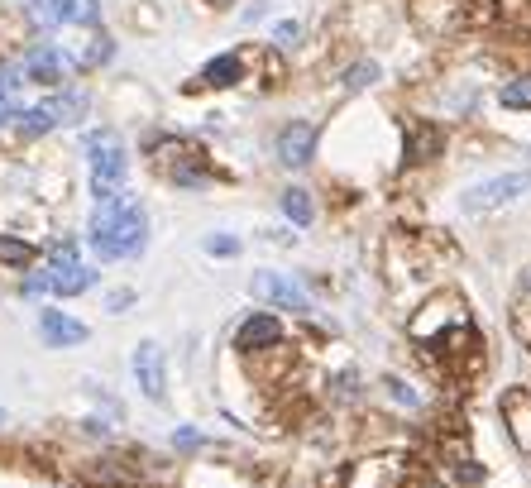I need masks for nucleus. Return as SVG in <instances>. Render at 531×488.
Instances as JSON below:
<instances>
[{"mask_svg":"<svg viewBox=\"0 0 531 488\" xmlns=\"http://www.w3.org/2000/svg\"><path fill=\"white\" fill-rule=\"evenodd\" d=\"M87 249L101 264H125L149 249V211L139 201L125 206H91L87 216Z\"/></svg>","mask_w":531,"mask_h":488,"instance_id":"1","label":"nucleus"},{"mask_svg":"<svg viewBox=\"0 0 531 488\" xmlns=\"http://www.w3.org/2000/svg\"><path fill=\"white\" fill-rule=\"evenodd\" d=\"M144 154L154 163V173L163 182H173L177 192H206L216 182V163L206 158L197 139H182V134H154L144 144Z\"/></svg>","mask_w":531,"mask_h":488,"instance_id":"2","label":"nucleus"},{"mask_svg":"<svg viewBox=\"0 0 531 488\" xmlns=\"http://www.w3.org/2000/svg\"><path fill=\"white\" fill-rule=\"evenodd\" d=\"M412 460L402 450H369V455H354L350 465L340 469V488H412Z\"/></svg>","mask_w":531,"mask_h":488,"instance_id":"3","label":"nucleus"},{"mask_svg":"<svg viewBox=\"0 0 531 488\" xmlns=\"http://www.w3.org/2000/svg\"><path fill=\"white\" fill-rule=\"evenodd\" d=\"M249 292L268 302V311H288L292 321H311L316 316V297H311L302 273H278V268H254Z\"/></svg>","mask_w":531,"mask_h":488,"instance_id":"4","label":"nucleus"},{"mask_svg":"<svg viewBox=\"0 0 531 488\" xmlns=\"http://www.w3.org/2000/svg\"><path fill=\"white\" fill-rule=\"evenodd\" d=\"M531 192V168H512V173H498V178H484L460 192V211L465 216H488V211H503L512 201H522Z\"/></svg>","mask_w":531,"mask_h":488,"instance_id":"5","label":"nucleus"},{"mask_svg":"<svg viewBox=\"0 0 531 488\" xmlns=\"http://www.w3.org/2000/svg\"><path fill=\"white\" fill-rule=\"evenodd\" d=\"M278 345H288V321L278 311H244L230 331V350L240 359H259Z\"/></svg>","mask_w":531,"mask_h":488,"instance_id":"6","label":"nucleus"},{"mask_svg":"<svg viewBox=\"0 0 531 488\" xmlns=\"http://www.w3.org/2000/svg\"><path fill=\"white\" fill-rule=\"evenodd\" d=\"M82 149H87V182H111V187L130 182V149L115 130H91Z\"/></svg>","mask_w":531,"mask_h":488,"instance_id":"7","label":"nucleus"},{"mask_svg":"<svg viewBox=\"0 0 531 488\" xmlns=\"http://www.w3.org/2000/svg\"><path fill=\"white\" fill-rule=\"evenodd\" d=\"M130 378L154 407H163L168 402V350L158 340H139L130 350Z\"/></svg>","mask_w":531,"mask_h":488,"instance_id":"8","label":"nucleus"},{"mask_svg":"<svg viewBox=\"0 0 531 488\" xmlns=\"http://www.w3.org/2000/svg\"><path fill=\"white\" fill-rule=\"evenodd\" d=\"M20 72H24V82H34V87L58 91V87H67V72H77V63L58 44H29L20 58Z\"/></svg>","mask_w":531,"mask_h":488,"instance_id":"9","label":"nucleus"},{"mask_svg":"<svg viewBox=\"0 0 531 488\" xmlns=\"http://www.w3.org/2000/svg\"><path fill=\"white\" fill-rule=\"evenodd\" d=\"M431 479H441L445 488H479L484 484V465L469 455V445L460 436H445L441 450H436V465H431Z\"/></svg>","mask_w":531,"mask_h":488,"instance_id":"10","label":"nucleus"},{"mask_svg":"<svg viewBox=\"0 0 531 488\" xmlns=\"http://www.w3.org/2000/svg\"><path fill=\"white\" fill-rule=\"evenodd\" d=\"M316 149H321L316 120H283L278 134H273V158H278L283 168H307V163H316Z\"/></svg>","mask_w":531,"mask_h":488,"instance_id":"11","label":"nucleus"},{"mask_svg":"<svg viewBox=\"0 0 531 488\" xmlns=\"http://www.w3.org/2000/svg\"><path fill=\"white\" fill-rule=\"evenodd\" d=\"M445 154V125L441 120H402V163L407 168H431Z\"/></svg>","mask_w":531,"mask_h":488,"instance_id":"12","label":"nucleus"},{"mask_svg":"<svg viewBox=\"0 0 531 488\" xmlns=\"http://www.w3.org/2000/svg\"><path fill=\"white\" fill-rule=\"evenodd\" d=\"M39 340H44L48 350H77V345H87L91 340V326L82 316H72L63 307H39Z\"/></svg>","mask_w":531,"mask_h":488,"instance_id":"13","label":"nucleus"},{"mask_svg":"<svg viewBox=\"0 0 531 488\" xmlns=\"http://www.w3.org/2000/svg\"><path fill=\"white\" fill-rule=\"evenodd\" d=\"M48 268V297L53 302H72V297H82L101 283V268L87 264V259H77V264H44Z\"/></svg>","mask_w":531,"mask_h":488,"instance_id":"14","label":"nucleus"},{"mask_svg":"<svg viewBox=\"0 0 531 488\" xmlns=\"http://www.w3.org/2000/svg\"><path fill=\"white\" fill-rule=\"evenodd\" d=\"M244 77H249V58H244V53H216V58L187 82V91H230V87H240Z\"/></svg>","mask_w":531,"mask_h":488,"instance_id":"15","label":"nucleus"},{"mask_svg":"<svg viewBox=\"0 0 531 488\" xmlns=\"http://www.w3.org/2000/svg\"><path fill=\"white\" fill-rule=\"evenodd\" d=\"M469 5L474 0H412V15L426 34H450L469 20Z\"/></svg>","mask_w":531,"mask_h":488,"instance_id":"16","label":"nucleus"},{"mask_svg":"<svg viewBox=\"0 0 531 488\" xmlns=\"http://www.w3.org/2000/svg\"><path fill=\"white\" fill-rule=\"evenodd\" d=\"M48 111V120H53V130H72V125H82L91 111V96L82 87H58V91H48L44 101H39Z\"/></svg>","mask_w":531,"mask_h":488,"instance_id":"17","label":"nucleus"},{"mask_svg":"<svg viewBox=\"0 0 531 488\" xmlns=\"http://www.w3.org/2000/svg\"><path fill=\"white\" fill-rule=\"evenodd\" d=\"M278 211H283V221H288L292 230H311V225H316V216H321L316 192H311V187H302V182H288V187L278 192Z\"/></svg>","mask_w":531,"mask_h":488,"instance_id":"18","label":"nucleus"},{"mask_svg":"<svg viewBox=\"0 0 531 488\" xmlns=\"http://www.w3.org/2000/svg\"><path fill=\"white\" fill-rule=\"evenodd\" d=\"M53 24H72V29H96L101 24V0H48Z\"/></svg>","mask_w":531,"mask_h":488,"instance_id":"19","label":"nucleus"},{"mask_svg":"<svg viewBox=\"0 0 531 488\" xmlns=\"http://www.w3.org/2000/svg\"><path fill=\"white\" fill-rule=\"evenodd\" d=\"M503 422H508L512 441L531 455V393H508L503 398Z\"/></svg>","mask_w":531,"mask_h":488,"instance_id":"20","label":"nucleus"},{"mask_svg":"<svg viewBox=\"0 0 531 488\" xmlns=\"http://www.w3.org/2000/svg\"><path fill=\"white\" fill-rule=\"evenodd\" d=\"M29 264H39V244L29 240V235H10V230H0V268L24 273Z\"/></svg>","mask_w":531,"mask_h":488,"instance_id":"21","label":"nucleus"},{"mask_svg":"<svg viewBox=\"0 0 531 488\" xmlns=\"http://www.w3.org/2000/svg\"><path fill=\"white\" fill-rule=\"evenodd\" d=\"M498 101L508 111H531V72H512L508 82L498 87Z\"/></svg>","mask_w":531,"mask_h":488,"instance_id":"22","label":"nucleus"},{"mask_svg":"<svg viewBox=\"0 0 531 488\" xmlns=\"http://www.w3.org/2000/svg\"><path fill=\"white\" fill-rule=\"evenodd\" d=\"M201 249H206L211 259H240L244 240L240 235H230V230H206V235H201Z\"/></svg>","mask_w":531,"mask_h":488,"instance_id":"23","label":"nucleus"},{"mask_svg":"<svg viewBox=\"0 0 531 488\" xmlns=\"http://www.w3.org/2000/svg\"><path fill=\"white\" fill-rule=\"evenodd\" d=\"M115 58V39L111 34H96V39H87V53H77L72 63H77V72H87V67H101Z\"/></svg>","mask_w":531,"mask_h":488,"instance_id":"24","label":"nucleus"},{"mask_svg":"<svg viewBox=\"0 0 531 488\" xmlns=\"http://www.w3.org/2000/svg\"><path fill=\"white\" fill-rule=\"evenodd\" d=\"M15 288H20L24 302H44V297H48V268L44 264H29L20 273V283H15Z\"/></svg>","mask_w":531,"mask_h":488,"instance_id":"25","label":"nucleus"},{"mask_svg":"<svg viewBox=\"0 0 531 488\" xmlns=\"http://www.w3.org/2000/svg\"><path fill=\"white\" fill-rule=\"evenodd\" d=\"M383 393L398 402V407H407V412H417V407H421V393H417V383H412V378L388 374V378H383Z\"/></svg>","mask_w":531,"mask_h":488,"instance_id":"26","label":"nucleus"},{"mask_svg":"<svg viewBox=\"0 0 531 488\" xmlns=\"http://www.w3.org/2000/svg\"><path fill=\"white\" fill-rule=\"evenodd\" d=\"M378 77H383V72H378L374 58H359L354 67H345V77H340V82H345V91H369Z\"/></svg>","mask_w":531,"mask_h":488,"instance_id":"27","label":"nucleus"},{"mask_svg":"<svg viewBox=\"0 0 531 488\" xmlns=\"http://www.w3.org/2000/svg\"><path fill=\"white\" fill-rule=\"evenodd\" d=\"M168 441H173V450H182V455H197V450H206V445H211V441H206V436L197 431V426H187V422L173 426V436H168Z\"/></svg>","mask_w":531,"mask_h":488,"instance_id":"28","label":"nucleus"},{"mask_svg":"<svg viewBox=\"0 0 531 488\" xmlns=\"http://www.w3.org/2000/svg\"><path fill=\"white\" fill-rule=\"evenodd\" d=\"M134 302H139V292H134V288H111V292H101V311H111V316H125Z\"/></svg>","mask_w":531,"mask_h":488,"instance_id":"29","label":"nucleus"},{"mask_svg":"<svg viewBox=\"0 0 531 488\" xmlns=\"http://www.w3.org/2000/svg\"><path fill=\"white\" fill-rule=\"evenodd\" d=\"M302 44V24L297 20H278L273 24V48H297Z\"/></svg>","mask_w":531,"mask_h":488,"instance_id":"30","label":"nucleus"},{"mask_svg":"<svg viewBox=\"0 0 531 488\" xmlns=\"http://www.w3.org/2000/svg\"><path fill=\"white\" fill-rule=\"evenodd\" d=\"M498 5H503L508 20H517V24H527L531 29V0H498Z\"/></svg>","mask_w":531,"mask_h":488,"instance_id":"31","label":"nucleus"},{"mask_svg":"<svg viewBox=\"0 0 531 488\" xmlns=\"http://www.w3.org/2000/svg\"><path fill=\"white\" fill-rule=\"evenodd\" d=\"M522 302H531V268L522 273Z\"/></svg>","mask_w":531,"mask_h":488,"instance_id":"32","label":"nucleus"},{"mask_svg":"<svg viewBox=\"0 0 531 488\" xmlns=\"http://www.w3.org/2000/svg\"><path fill=\"white\" fill-rule=\"evenodd\" d=\"M412 488H445L441 479H412Z\"/></svg>","mask_w":531,"mask_h":488,"instance_id":"33","label":"nucleus"},{"mask_svg":"<svg viewBox=\"0 0 531 488\" xmlns=\"http://www.w3.org/2000/svg\"><path fill=\"white\" fill-rule=\"evenodd\" d=\"M0 426H5V407H0Z\"/></svg>","mask_w":531,"mask_h":488,"instance_id":"34","label":"nucleus"},{"mask_svg":"<svg viewBox=\"0 0 531 488\" xmlns=\"http://www.w3.org/2000/svg\"><path fill=\"white\" fill-rule=\"evenodd\" d=\"M211 5H230V0H211Z\"/></svg>","mask_w":531,"mask_h":488,"instance_id":"35","label":"nucleus"},{"mask_svg":"<svg viewBox=\"0 0 531 488\" xmlns=\"http://www.w3.org/2000/svg\"><path fill=\"white\" fill-rule=\"evenodd\" d=\"M527 393H531V388H527Z\"/></svg>","mask_w":531,"mask_h":488,"instance_id":"36","label":"nucleus"}]
</instances>
